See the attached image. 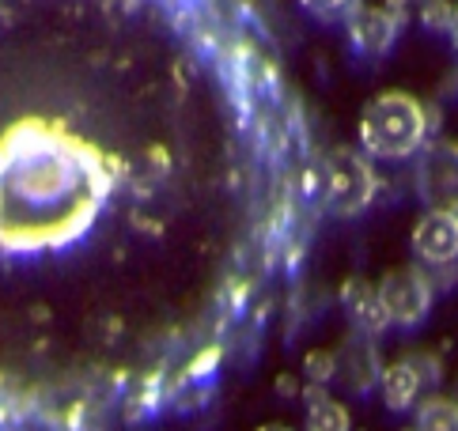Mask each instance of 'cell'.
<instances>
[{
    "label": "cell",
    "instance_id": "6da1fadb",
    "mask_svg": "<svg viewBox=\"0 0 458 431\" xmlns=\"http://www.w3.org/2000/svg\"><path fill=\"white\" fill-rule=\"evenodd\" d=\"M122 159L42 114L0 129V254L35 258L64 250L103 216Z\"/></svg>",
    "mask_w": 458,
    "mask_h": 431
},
{
    "label": "cell",
    "instance_id": "7a4b0ae2",
    "mask_svg": "<svg viewBox=\"0 0 458 431\" xmlns=\"http://www.w3.org/2000/svg\"><path fill=\"white\" fill-rule=\"evenodd\" d=\"M428 118L424 106L405 91H383L364 106L360 118V144L375 159H405L424 148Z\"/></svg>",
    "mask_w": 458,
    "mask_h": 431
},
{
    "label": "cell",
    "instance_id": "3957f363",
    "mask_svg": "<svg viewBox=\"0 0 458 431\" xmlns=\"http://www.w3.org/2000/svg\"><path fill=\"white\" fill-rule=\"evenodd\" d=\"M322 197L330 212L337 216H356L371 205L375 197V171L364 156L341 148L326 159V171H322Z\"/></svg>",
    "mask_w": 458,
    "mask_h": 431
},
{
    "label": "cell",
    "instance_id": "277c9868",
    "mask_svg": "<svg viewBox=\"0 0 458 431\" xmlns=\"http://www.w3.org/2000/svg\"><path fill=\"white\" fill-rule=\"evenodd\" d=\"M417 193L428 212L458 216V144H424L417 163Z\"/></svg>",
    "mask_w": 458,
    "mask_h": 431
},
{
    "label": "cell",
    "instance_id": "5b68a950",
    "mask_svg": "<svg viewBox=\"0 0 458 431\" xmlns=\"http://www.w3.org/2000/svg\"><path fill=\"white\" fill-rule=\"evenodd\" d=\"M375 288H379L386 318L398 325H417L432 307V284L420 276V269H394Z\"/></svg>",
    "mask_w": 458,
    "mask_h": 431
},
{
    "label": "cell",
    "instance_id": "8992f818",
    "mask_svg": "<svg viewBox=\"0 0 458 431\" xmlns=\"http://www.w3.org/2000/svg\"><path fill=\"white\" fill-rule=\"evenodd\" d=\"M413 250L428 265H451L458 258V216L454 212H424L413 227Z\"/></svg>",
    "mask_w": 458,
    "mask_h": 431
},
{
    "label": "cell",
    "instance_id": "52a82bcc",
    "mask_svg": "<svg viewBox=\"0 0 458 431\" xmlns=\"http://www.w3.org/2000/svg\"><path fill=\"white\" fill-rule=\"evenodd\" d=\"M398 20L386 4L379 8H356L352 20H349V35L356 42V49H364V54H386L390 42L398 38Z\"/></svg>",
    "mask_w": 458,
    "mask_h": 431
},
{
    "label": "cell",
    "instance_id": "ba28073f",
    "mask_svg": "<svg viewBox=\"0 0 458 431\" xmlns=\"http://www.w3.org/2000/svg\"><path fill=\"white\" fill-rule=\"evenodd\" d=\"M345 307L352 314V322L368 334H379V329L390 325L386 310H383V300H379V288L364 284V280H349L345 284Z\"/></svg>",
    "mask_w": 458,
    "mask_h": 431
},
{
    "label": "cell",
    "instance_id": "9c48e42d",
    "mask_svg": "<svg viewBox=\"0 0 458 431\" xmlns=\"http://www.w3.org/2000/svg\"><path fill=\"white\" fill-rule=\"evenodd\" d=\"M379 386H383L386 409L405 412L409 405L417 401V393H420V371H417L409 359L390 363V368H383V375H379Z\"/></svg>",
    "mask_w": 458,
    "mask_h": 431
},
{
    "label": "cell",
    "instance_id": "30bf717a",
    "mask_svg": "<svg viewBox=\"0 0 458 431\" xmlns=\"http://www.w3.org/2000/svg\"><path fill=\"white\" fill-rule=\"evenodd\" d=\"M349 409L334 401L322 386H307V431H349Z\"/></svg>",
    "mask_w": 458,
    "mask_h": 431
},
{
    "label": "cell",
    "instance_id": "8fae6325",
    "mask_svg": "<svg viewBox=\"0 0 458 431\" xmlns=\"http://www.w3.org/2000/svg\"><path fill=\"white\" fill-rule=\"evenodd\" d=\"M413 431H458V401H451V397H428L417 412Z\"/></svg>",
    "mask_w": 458,
    "mask_h": 431
},
{
    "label": "cell",
    "instance_id": "7c38bea8",
    "mask_svg": "<svg viewBox=\"0 0 458 431\" xmlns=\"http://www.w3.org/2000/svg\"><path fill=\"white\" fill-rule=\"evenodd\" d=\"M159 397H163V378H159V375L144 378V383L133 390V397H129V405H125L129 420H144V417H148V412H156Z\"/></svg>",
    "mask_w": 458,
    "mask_h": 431
},
{
    "label": "cell",
    "instance_id": "4fadbf2b",
    "mask_svg": "<svg viewBox=\"0 0 458 431\" xmlns=\"http://www.w3.org/2000/svg\"><path fill=\"white\" fill-rule=\"evenodd\" d=\"M220 356H224V352H220L216 344L205 348V352H198V356L190 359V368L182 371V383H178V386H190V383H208L212 371L220 368Z\"/></svg>",
    "mask_w": 458,
    "mask_h": 431
},
{
    "label": "cell",
    "instance_id": "5bb4252c",
    "mask_svg": "<svg viewBox=\"0 0 458 431\" xmlns=\"http://www.w3.org/2000/svg\"><path fill=\"white\" fill-rule=\"evenodd\" d=\"M303 371L310 378V386H326L337 371V359H334V352H326V348H315V352H307Z\"/></svg>",
    "mask_w": 458,
    "mask_h": 431
},
{
    "label": "cell",
    "instance_id": "9a60e30c",
    "mask_svg": "<svg viewBox=\"0 0 458 431\" xmlns=\"http://www.w3.org/2000/svg\"><path fill=\"white\" fill-rule=\"evenodd\" d=\"M420 20L428 23L432 30H451V23H454V8L447 4V0H424Z\"/></svg>",
    "mask_w": 458,
    "mask_h": 431
},
{
    "label": "cell",
    "instance_id": "2e32d148",
    "mask_svg": "<svg viewBox=\"0 0 458 431\" xmlns=\"http://www.w3.org/2000/svg\"><path fill=\"white\" fill-rule=\"evenodd\" d=\"M300 4H303L307 12L322 15V20H330V15H345V12H352L356 0H300Z\"/></svg>",
    "mask_w": 458,
    "mask_h": 431
},
{
    "label": "cell",
    "instance_id": "e0dca14e",
    "mask_svg": "<svg viewBox=\"0 0 458 431\" xmlns=\"http://www.w3.org/2000/svg\"><path fill=\"white\" fill-rule=\"evenodd\" d=\"M451 38H454V46H458V4H454V23H451Z\"/></svg>",
    "mask_w": 458,
    "mask_h": 431
},
{
    "label": "cell",
    "instance_id": "ac0fdd59",
    "mask_svg": "<svg viewBox=\"0 0 458 431\" xmlns=\"http://www.w3.org/2000/svg\"><path fill=\"white\" fill-rule=\"evenodd\" d=\"M258 431H292V427H284V424H266V427H258Z\"/></svg>",
    "mask_w": 458,
    "mask_h": 431
}]
</instances>
